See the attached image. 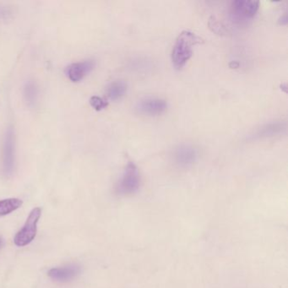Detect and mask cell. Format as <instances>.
<instances>
[{"label": "cell", "mask_w": 288, "mask_h": 288, "mask_svg": "<svg viewBox=\"0 0 288 288\" xmlns=\"http://www.w3.org/2000/svg\"><path fill=\"white\" fill-rule=\"evenodd\" d=\"M172 157L177 166L189 167L198 160V149L191 144H181L174 148Z\"/></svg>", "instance_id": "cell-5"}, {"label": "cell", "mask_w": 288, "mask_h": 288, "mask_svg": "<svg viewBox=\"0 0 288 288\" xmlns=\"http://www.w3.org/2000/svg\"><path fill=\"white\" fill-rule=\"evenodd\" d=\"M96 66V63L94 60H85L81 62L74 63L68 65L65 69V74L67 77L73 82H79L87 74H90Z\"/></svg>", "instance_id": "cell-7"}, {"label": "cell", "mask_w": 288, "mask_h": 288, "mask_svg": "<svg viewBox=\"0 0 288 288\" xmlns=\"http://www.w3.org/2000/svg\"><path fill=\"white\" fill-rule=\"evenodd\" d=\"M1 244H2V239L0 238V246H1Z\"/></svg>", "instance_id": "cell-16"}, {"label": "cell", "mask_w": 288, "mask_h": 288, "mask_svg": "<svg viewBox=\"0 0 288 288\" xmlns=\"http://www.w3.org/2000/svg\"><path fill=\"white\" fill-rule=\"evenodd\" d=\"M127 91V84L123 81H116L111 82L107 89V94L109 99L112 101L120 99Z\"/></svg>", "instance_id": "cell-12"}, {"label": "cell", "mask_w": 288, "mask_h": 288, "mask_svg": "<svg viewBox=\"0 0 288 288\" xmlns=\"http://www.w3.org/2000/svg\"><path fill=\"white\" fill-rule=\"evenodd\" d=\"M16 168V137L13 127L7 129L4 133L2 155V173L5 177L13 176Z\"/></svg>", "instance_id": "cell-2"}, {"label": "cell", "mask_w": 288, "mask_h": 288, "mask_svg": "<svg viewBox=\"0 0 288 288\" xmlns=\"http://www.w3.org/2000/svg\"><path fill=\"white\" fill-rule=\"evenodd\" d=\"M23 201L18 198L5 199L0 200V217L12 213L22 207Z\"/></svg>", "instance_id": "cell-13"}, {"label": "cell", "mask_w": 288, "mask_h": 288, "mask_svg": "<svg viewBox=\"0 0 288 288\" xmlns=\"http://www.w3.org/2000/svg\"><path fill=\"white\" fill-rule=\"evenodd\" d=\"M259 6L260 2L258 1L237 0L231 4V14L236 21L246 22L256 15Z\"/></svg>", "instance_id": "cell-6"}, {"label": "cell", "mask_w": 288, "mask_h": 288, "mask_svg": "<svg viewBox=\"0 0 288 288\" xmlns=\"http://www.w3.org/2000/svg\"><path fill=\"white\" fill-rule=\"evenodd\" d=\"M287 130V123L286 122H271L269 124H265L258 129L252 137L254 139H266L271 138L279 134H282Z\"/></svg>", "instance_id": "cell-10"}, {"label": "cell", "mask_w": 288, "mask_h": 288, "mask_svg": "<svg viewBox=\"0 0 288 288\" xmlns=\"http://www.w3.org/2000/svg\"><path fill=\"white\" fill-rule=\"evenodd\" d=\"M201 37L190 31H183L177 37L172 51V61L174 67L180 69L187 64L193 55V46L203 44Z\"/></svg>", "instance_id": "cell-1"}, {"label": "cell", "mask_w": 288, "mask_h": 288, "mask_svg": "<svg viewBox=\"0 0 288 288\" xmlns=\"http://www.w3.org/2000/svg\"><path fill=\"white\" fill-rule=\"evenodd\" d=\"M42 216V208L36 207L30 212L22 229L14 238V244L17 247H25L34 240L37 232V223Z\"/></svg>", "instance_id": "cell-3"}, {"label": "cell", "mask_w": 288, "mask_h": 288, "mask_svg": "<svg viewBox=\"0 0 288 288\" xmlns=\"http://www.w3.org/2000/svg\"><path fill=\"white\" fill-rule=\"evenodd\" d=\"M81 273V268L77 265H68L63 267H56L49 269L47 275L50 278L58 282H68L74 280Z\"/></svg>", "instance_id": "cell-9"}, {"label": "cell", "mask_w": 288, "mask_h": 288, "mask_svg": "<svg viewBox=\"0 0 288 288\" xmlns=\"http://www.w3.org/2000/svg\"><path fill=\"white\" fill-rule=\"evenodd\" d=\"M11 16V11L6 6H0V21L9 18Z\"/></svg>", "instance_id": "cell-15"}, {"label": "cell", "mask_w": 288, "mask_h": 288, "mask_svg": "<svg viewBox=\"0 0 288 288\" xmlns=\"http://www.w3.org/2000/svg\"><path fill=\"white\" fill-rule=\"evenodd\" d=\"M90 104L93 109L96 111H101L102 109H105L108 106V102L105 100L102 99L100 96H91L90 99Z\"/></svg>", "instance_id": "cell-14"}, {"label": "cell", "mask_w": 288, "mask_h": 288, "mask_svg": "<svg viewBox=\"0 0 288 288\" xmlns=\"http://www.w3.org/2000/svg\"><path fill=\"white\" fill-rule=\"evenodd\" d=\"M167 103L165 100L156 97H146L140 100L137 104V110L143 114L154 115L161 114L166 111Z\"/></svg>", "instance_id": "cell-8"}, {"label": "cell", "mask_w": 288, "mask_h": 288, "mask_svg": "<svg viewBox=\"0 0 288 288\" xmlns=\"http://www.w3.org/2000/svg\"><path fill=\"white\" fill-rule=\"evenodd\" d=\"M38 87L34 81H28L23 89V96L28 107L33 108L38 100Z\"/></svg>", "instance_id": "cell-11"}, {"label": "cell", "mask_w": 288, "mask_h": 288, "mask_svg": "<svg viewBox=\"0 0 288 288\" xmlns=\"http://www.w3.org/2000/svg\"><path fill=\"white\" fill-rule=\"evenodd\" d=\"M140 186V175L139 169L132 161H129L124 168L123 175L118 181L117 192L119 195H133L138 191Z\"/></svg>", "instance_id": "cell-4"}]
</instances>
